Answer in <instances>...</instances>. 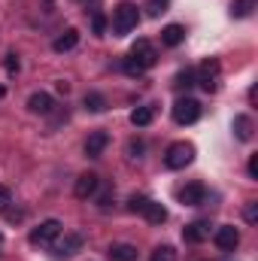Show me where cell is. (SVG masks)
<instances>
[{"label":"cell","mask_w":258,"mask_h":261,"mask_svg":"<svg viewBox=\"0 0 258 261\" xmlns=\"http://www.w3.org/2000/svg\"><path fill=\"white\" fill-rule=\"evenodd\" d=\"M137 24H140V9H137V3H131V0L116 3V9H113V31H116V37L131 34Z\"/></svg>","instance_id":"1"},{"label":"cell","mask_w":258,"mask_h":261,"mask_svg":"<svg viewBox=\"0 0 258 261\" xmlns=\"http://www.w3.org/2000/svg\"><path fill=\"white\" fill-rule=\"evenodd\" d=\"M61 231H64V225H61L58 219H46V222H40V228L31 231V246L46 249V246H52V243L61 237Z\"/></svg>","instance_id":"2"},{"label":"cell","mask_w":258,"mask_h":261,"mask_svg":"<svg viewBox=\"0 0 258 261\" xmlns=\"http://www.w3.org/2000/svg\"><path fill=\"white\" fill-rule=\"evenodd\" d=\"M194 161V146L192 143H173L167 152H164V167L167 170H183Z\"/></svg>","instance_id":"3"},{"label":"cell","mask_w":258,"mask_h":261,"mask_svg":"<svg viewBox=\"0 0 258 261\" xmlns=\"http://www.w3.org/2000/svg\"><path fill=\"white\" fill-rule=\"evenodd\" d=\"M200 119V103L194 97H179L173 103V122L176 125H194Z\"/></svg>","instance_id":"4"},{"label":"cell","mask_w":258,"mask_h":261,"mask_svg":"<svg viewBox=\"0 0 258 261\" xmlns=\"http://www.w3.org/2000/svg\"><path fill=\"white\" fill-rule=\"evenodd\" d=\"M219 73H222L219 61H216V58H210V61H203L200 70L194 73V82H197L203 91H216V88H219Z\"/></svg>","instance_id":"5"},{"label":"cell","mask_w":258,"mask_h":261,"mask_svg":"<svg viewBox=\"0 0 258 261\" xmlns=\"http://www.w3.org/2000/svg\"><path fill=\"white\" fill-rule=\"evenodd\" d=\"M131 58L143 67V70H149V67L158 64V52H155V46H152L149 40H137V43L131 46Z\"/></svg>","instance_id":"6"},{"label":"cell","mask_w":258,"mask_h":261,"mask_svg":"<svg viewBox=\"0 0 258 261\" xmlns=\"http://www.w3.org/2000/svg\"><path fill=\"white\" fill-rule=\"evenodd\" d=\"M213 240H216V246H219L222 252H234L237 243H240V231H237L234 225H222V228H216Z\"/></svg>","instance_id":"7"},{"label":"cell","mask_w":258,"mask_h":261,"mask_svg":"<svg viewBox=\"0 0 258 261\" xmlns=\"http://www.w3.org/2000/svg\"><path fill=\"white\" fill-rule=\"evenodd\" d=\"M97 189H100V176L97 173H82L76 179V186H73V195L79 197V200H88V197L97 195Z\"/></svg>","instance_id":"8"},{"label":"cell","mask_w":258,"mask_h":261,"mask_svg":"<svg viewBox=\"0 0 258 261\" xmlns=\"http://www.w3.org/2000/svg\"><path fill=\"white\" fill-rule=\"evenodd\" d=\"M52 249H55L58 258H70V255H76V252L82 249V234H64V240L58 237V240L52 243Z\"/></svg>","instance_id":"9"},{"label":"cell","mask_w":258,"mask_h":261,"mask_svg":"<svg viewBox=\"0 0 258 261\" xmlns=\"http://www.w3.org/2000/svg\"><path fill=\"white\" fill-rule=\"evenodd\" d=\"M28 110H31L34 116H52L55 100H52V94H46V91H34V94L28 97Z\"/></svg>","instance_id":"10"},{"label":"cell","mask_w":258,"mask_h":261,"mask_svg":"<svg viewBox=\"0 0 258 261\" xmlns=\"http://www.w3.org/2000/svg\"><path fill=\"white\" fill-rule=\"evenodd\" d=\"M207 200V186L203 182H189L183 192H179V203L183 206H200Z\"/></svg>","instance_id":"11"},{"label":"cell","mask_w":258,"mask_h":261,"mask_svg":"<svg viewBox=\"0 0 258 261\" xmlns=\"http://www.w3.org/2000/svg\"><path fill=\"white\" fill-rule=\"evenodd\" d=\"M107 146H110V134L107 130H91L88 140H85V155L88 158H100Z\"/></svg>","instance_id":"12"},{"label":"cell","mask_w":258,"mask_h":261,"mask_svg":"<svg viewBox=\"0 0 258 261\" xmlns=\"http://www.w3.org/2000/svg\"><path fill=\"white\" fill-rule=\"evenodd\" d=\"M207 237H210V222H203V219H197V222L183 228V240L186 243H203Z\"/></svg>","instance_id":"13"},{"label":"cell","mask_w":258,"mask_h":261,"mask_svg":"<svg viewBox=\"0 0 258 261\" xmlns=\"http://www.w3.org/2000/svg\"><path fill=\"white\" fill-rule=\"evenodd\" d=\"M76 46H79V31H76V28H67L64 34H58L55 43H52L55 52H70V49H76Z\"/></svg>","instance_id":"14"},{"label":"cell","mask_w":258,"mask_h":261,"mask_svg":"<svg viewBox=\"0 0 258 261\" xmlns=\"http://www.w3.org/2000/svg\"><path fill=\"white\" fill-rule=\"evenodd\" d=\"M183 40H186V28H183V24H167V28L161 31V43L170 46V49H176Z\"/></svg>","instance_id":"15"},{"label":"cell","mask_w":258,"mask_h":261,"mask_svg":"<svg viewBox=\"0 0 258 261\" xmlns=\"http://www.w3.org/2000/svg\"><path fill=\"white\" fill-rule=\"evenodd\" d=\"M143 216H146L149 225H164V222H167V210H164L161 203H155V200H149V203L143 206Z\"/></svg>","instance_id":"16"},{"label":"cell","mask_w":258,"mask_h":261,"mask_svg":"<svg viewBox=\"0 0 258 261\" xmlns=\"http://www.w3.org/2000/svg\"><path fill=\"white\" fill-rule=\"evenodd\" d=\"M110 258L113 261H137V246H131V243H113L110 246Z\"/></svg>","instance_id":"17"},{"label":"cell","mask_w":258,"mask_h":261,"mask_svg":"<svg viewBox=\"0 0 258 261\" xmlns=\"http://www.w3.org/2000/svg\"><path fill=\"white\" fill-rule=\"evenodd\" d=\"M82 107H85L88 113H104V110H107V97H104L100 91H88V94L82 97Z\"/></svg>","instance_id":"18"},{"label":"cell","mask_w":258,"mask_h":261,"mask_svg":"<svg viewBox=\"0 0 258 261\" xmlns=\"http://www.w3.org/2000/svg\"><path fill=\"white\" fill-rule=\"evenodd\" d=\"M152 119H155V110L152 107H137L131 113V125L134 128H146V125H152Z\"/></svg>","instance_id":"19"},{"label":"cell","mask_w":258,"mask_h":261,"mask_svg":"<svg viewBox=\"0 0 258 261\" xmlns=\"http://www.w3.org/2000/svg\"><path fill=\"white\" fill-rule=\"evenodd\" d=\"M255 9H258V0H234L231 3V15L234 18H249Z\"/></svg>","instance_id":"20"},{"label":"cell","mask_w":258,"mask_h":261,"mask_svg":"<svg viewBox=\"0 0 258 261\" xmlns=\"http://www.w3.org/2000/svg\"><path fill=\"white\" fill-rule=\"evenodd\" d=\"M234 134H237V140H252V119L249 116H237L234 119Z\"/></svg>","instance_id":"21"},{"label":"cell","mask_w":258,"mask_h":261,"mask_svg":"<svg viewBox=\"0 0 258 261\" xmlns=\"http://www.w3.org/2000/svg\"><path fill=\"white\" fill-rule=\"evenodd\" d=\"M192 85H197V82H194V70H189V67L179 70L176 79H173V88H176V91H189Z\"/></svg>","instance_id":"22"},{"label":"cell","mask_w":258,"mask_h":261,"mask_svg":"<svg viewBox=\"0 0 258 261\" xmlns=\"http://www.w3.org/2000/svg\"><path fill=\"white\" fill-rule=\"evenodd\" d=\"M149 261H176V249L173 246H155V252H152Z\"/></svg>","instance_id":"23"},{"label":"cell","mask_w":258,"mask_h":261,"mask_svg":"<svg viewBox=\"0 0 258 261\" xmlns=\"http://www.w3.org/2000/svg\"><path fill=\"white\" fill-rule=\"evenodd\" d=\"M167 6H170V0H149V3H146V12H149L152 18H158L161 12H167Z\"/></svg>","instance_id":"24"},{"label":"cell","mask_w":258,"mask_h":261,"mask_svg":"<svg viewBox=\"0 0 258 261\" xmlns=\"http://www.w3.org/2000/svg\"><path fill=\"white\" fill-rule=\"evenodd\" d=\"M122 70H125V73H128V76H134V79H140V76H143V73H146V70H143V67L137 64V61H134V58H125V64H122Z\"/></svg>","instance_id":"25"},{"label":"cell","mask_w":258,"mask_h":261,"mask_svg":"<svg viewBox=\"0 0 258 261\" xmlns=\"http://www.w3.org/2000/svg\"><path fill=\"white\" fill-rule=\"evenodd\" d=\"M91 31H94L97 37H104V31H107V18H104V12H94V15H91Z\"/></svg>","instance_id":"26"},{"label":"cell","mask_w":258,"mask_h":261,"mask_svg":"<svg viewBox=\"0 0 258 261\" xmlns=\"http://www.w3.org/2000/svg\"><path fill=\"white\" fill-rule=\"evenodd\" d=\"M243 219H246L249 225H258V203L255 200H249V203L243 206Z\"/></svg>","instance_id":"27"},{"label":"cell","mask_w":258,"mask_h":261,"mask_svg":"<svg viewBox=\"0 0 258 261\" xmlns=\"http://www.w3.org/2000/svg\"><path fill=\"white\" fill-rule=\"evenodd\" d=\"M18 55H15V52H9V55H6V58H3V70H6V73H9V76H12V73H18Z\"/></svg>","instance_id":"28"},{"label":"cell","mask_w":258,"mask_h":261,"mask_svg":"<svg viewBox=\"0 0 258 261\" xmlns=\"http://www.w3.org/2000/svg\"><path fill=\"white\" fill-rule=\"evenodd\" d=\"M146 203H149V197L134 195V197L128 200V210H131V213H143V206H146Z\"/></svg>","instance_id":"29"},{"label":"cell","mask_w":258,"mask_h":261,"mask_svg":"<svg viewBox=\"0 0 258 261\" xmlns=\"http://www.w3.org/2000/svg\"><path fill=\"white\" fill-rule=\"evenodd\" d=\"M128 155L131 158H140V155H143V143H140V140H131L128 143Z\"/></svg>","instance_id":"30"},{"label":"cell","mask_w":258,"mask_h":261,"mask_svg":"<svg viewBox=\"0 0 258 261\" xmlns=\"http://www.w3.org/2000/svg\"><path fill=\"white\" fill-rule=\"evenodd\" d=\"M9 203H12V197H9V189H6V186H0V213H3Z\"/></svg>","instance_id":"31"},{"label":"cell","mask_w":258,"mask_h":261,"mask_svg":"<svg viewBox=\"0 0 258 261\" xmlns=\"http://www.w3.org/2000/svg\"><path fill=\"white\" fill-rule=\"evenodd\" d=\"M249 176H252V179H258V155H252V158H249Z\"/></svg>","instance_id":"32"},{"label":"cell","mask_w":258,"mask_h":261,"mask_svg":"<svg viewBox=\"0 0 258 261\" xmlns=\"http://www.w3.org/2000/svg\"><path fill=\"white\" fill-rule=\"evenodd\" d=\"M55 91H58V94H67V91H70V82H67V79H58V82H55Z\"/></svg>","instance_id":"33"},{"label":"cell","mask_w":258,"mask_h":261,"mask_svg":"<svg viewBox=\"0 0 258 261\" xmlns=\"http://www.w3.org/2000/svg\"><path fill=\"white\" fill-rule=\"evenodd\" d=\"M3 94H6V88H3V85H0V97H3Z\"/></svg>","instance_id":"34"},{"label":"cell","mask_w":258,"mask_h":261,"mask_svg":"<svg viewBox=\"0 0 258 261\" xmlns=\"http://www.w3.org/2000/svg\"><path fill=\"white\" fill-rule=\"evenodd\" d=\"M0 246H3V237H0Z\"/></svg>","instance_id":"35"}]
</instances>
